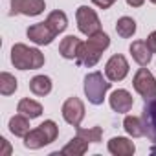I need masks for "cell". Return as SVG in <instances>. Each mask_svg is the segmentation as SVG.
Returning a JSON list of instances; mask_svg holds the SVG:
<instances>
[{"label":"cell","mask_w":156,"mask_h":156,"mask_svg":"<svg viewBox=\"0 0 156 156\" xmlns=\"http://www.w3.org/2000/svg\"><path fill=\"white\" fill-rule=\"evenodd\" d=\"M26 35H28V39H30L33 44H37V46H48V44H51L53 39L57 37V33L46 24V20L30 26L28 31H26Z\"/></svg>","instance_id":"obj_10"},{"label":"cell","mask_w":156,"mask_h":156,"mask_svg":"<svg viewBox=\"0 0 156 156\" xmlns=\"http://www.w3.org/2000/svg\"><path fill=\"white\" fill-rule=\"evenodd\" d=\"M17 112L22 114V116H26V118H30V119H35V118H39V116L42 114V105L37 103L35 99L24 98V99L19 101V105H17Z\"/></svg>","instance_id":"obj_16"},{"label":"cell","mask_w":156,"mask_h":156,"mask_svg":"<svg viewBox=\"0 0 156 156\" xmlns=\"http://www.w3.org/2000/svg\"><path fill=\"white\" fill-rule=\"evenodd\" d=\"M129 73V62L123 55L116 53L112 55L107 64H105V75H107V79L112 81V83H118V81H123L125 77Z\"/></svg>","instance_id":"obj_9"},{"label":"cell","mask_w":156,"mask_h":156,"mask_svg":"<svg viewBox=\"0 0 156 156\" xmlns=\"http://www.w3.org/2000/svg\"><path fill=\"white\" fill-rule=\"evenodd\" d=\"M129 50H130L132 59H134L140 66H149V62H151V59H152V51L149 50V46H147L145 41H134Z\"/></svg>","instance_id":"obj_14"},{"label":"cell","mask_w":156,"mask_h":156,"mask_svg":"<svg viewBox=\"0 0 156 156\" xmlns=\"http://www.w3.org/2000/svg\"><path fill=\"white\" fill-rule=\"evenodd\" d=\"M30 90H31V94L44 98L51 92V79L48 75H35L30 81Z\"/></svg>","instance_id":"obj_18"},{"label":"cell","mask_w":156,"mask_h":156,"mask_svg":"<svg viewBox=\"0 0 156 156\" xmlns=\"http://www.w3.org/2000/svg\"><path fill=\"white\" fill-rule=\"evenodd\" d=\"M0 143L4 145V152H2V154H9V152H11V149H9V145H8V140H6V138H0Z\"/></svg>","instance_id":"obj_28"},{"label":"cell","mask_w":156,"mask_h":156,"mask_svg":"<svg viewBox=\"0 0 156 156\" xmlns=\"http://www.w3.org/2000/svg\"><path fill=\"white\" fill-rule=\"evenodd\" d=\"M108 103H110V108L118 114H125L132 108L134 105V99H132V94L129 90H123V88H118L110 94L108 98Z\"/></svg>","instance_id":"obj_12"},{"label":"cell","mask_w":156,"mask_h":156,"mask_svg":"<svg viewBox=\"0 0 156 156\" xmlns=\"http://www.w3.org/2000/svg\"><path fill=\"white\" fill-rule=\"evenodd\" d=\"M116 31L121 39H130L136 33V20L130 17H121L116 22Z\"/></svg>","instance_id":"obj_23"},{"label":"cell","mask_w":156,"mask_h":156,"mask_svg":"<svg viewBox=\"0 0 156 156\" xmlns=\"http://www.w3.org/2000/svg\"><path fill=\"white\" fill-rule=\"evenodd\" d=\"M123 129L129 136L132 138H141L145 136V127H143V119L136 118V116H127L123 119Z\"/></svg>","instance_id":"obj_20"},{"label":"cell","mask_w":156,"mask_h":156,"mask_svg":"<svg viewBox=\"0 0 156 156\" xmlns=\"http://www.w3.org/2000/svg\"><path fill=\"white\" fill-rule=\"evenodd\" d=\"M147 46H149V50L152 51V53H156V31H152L149 37H147Z\"/></svg>","instance_id":"obj_26"},{"label":"cell","mask_w":156,"mask_h":156,"mask_svg":"<svg viewBox=\"0 0 156 156\" xmlns=\"http://www.w3.org/2000/svg\"><path fill=\"white\" fill-rule=\"evenodd\" d=\"M112 81L105 79L101 72H92L85 77V94L92 105H103Z\"/></svg>","instance_id":"obj_4"},{"label":"cell","mask_w":156,"mask_h":156,"mask_svg":"<svg viewBox=\"0 0 156 156\" xmlns=\"http://www.w3.org/2000/svg\"><path fill=\"white\" fill-rule=\"evenodd\" d=\"M46 9L44 0H11V15L37 17Z\"/></svg>","instance_id":"obj_11"},{"label":"cell","mask_w":156,"mask_h":156,"mask_svg":"<svg viewBox=\"0 0 156 156\" xmlns=\"http://www.w3.org/2000/svg\"><path fill=\"white\" fill-rule=\"evenodd\" d=\"M132 87H134V90H136L145 101L156 98V79H154V75L151 73V70L145 68V66H141V68L134 73Z\"/></svg>","instance_id":"obj_5"},{"label":"cell","mask_w":156,"mask_h":156,"mask_svg":"<svg viewBox=\"0 0 156 156\" xmlns=\"http://www.w3.org/2000/svg\"><path fill=\"white\" fill-rule=\"evenodd\" d=\"M141 119H143L145 134H147V138L152 141L151 152L156 154V98L145 101V107H143V110H141Z\"/></svg>","instance_id":"obj_8"},{"label":"cell","mask_w":156,"mask_h":156,"mask_svg":"<svg viewBox=\"0 0 156 156\" xmlns=\"http://www.w3.org/2000/svg\"><path fill=\"white\" fill-rule=\"evenodd\" d=\"M11 62L17 70H39L44 66V55L39 48H30L17 42L11 48Z\"/></svg>","instance_id":"obj_2"},{"label":"cell","mask_w":156,"mask_h":156,"mask_svg":"<svg viewBox=\"0 0 156 156\" xmlns=\"http://www.w3.org/2000/svg\"><path fill=\"white\" fill-rule=\"evenodd\" d=\"M88 151V141L83 140L81 136H75L72 138L62 149H61V154H70V156H83L85 152Z\"/></svg>","instance_id":"obj_19"},{"label":"cell","mask_w":156,"mask_h":156,"mask_svg":"<svg viewBox=\"0 0 156 156\" xmlns=\"http://www.w3.org/2000/svg\"><path fill=\"white\" fill-rule=\"evenodd\" d=\"M114 2H116V0H92V4L98 6L99 9H108Z\"/></svg>","instance_id":"obj_25"},{"label":"cell","mask_w":156,"mask_h":156,"mask_svg":"<svg viewBox=\"0 0 156 156\" xmlns=\"http://www.w3.org/2000/svg\"><path fill=\"white\" fill-rule=\"evenodd\" d=\"M57 136H59V127H57V123H55L53 119H46V121H42L37 129H31V130L26 134V138H24V147H26V149H31V151L42 149L44 145L53 143V141L57 140Z\"/></svg>","instance_id":"obj_3"},{"label":"cell","mask_w":156,"mask_h":156,"mask_svg":"<svg viewBox=\"0 0 156 156\" xmlns=\"http://www.w3.org/2000/svg\"><path fill=\"white\" fill-rule=\"evenodd\" d=\"M143 2H145V0H127V4L132 6V8H141Z\"/></svg>","instance_id":"obj_27"},{"label":"cell","mask_w":156,"mask_h":156,"mask_svg":"<svg viewBox=\"0 0 156 156\" xmlns=\"http://www.w3.org/2000/svg\"><path fill=\"white\" fill-rule=\"evenodd\" d=\"M151 2H152V4H156V0H151Z\"/></svg>","instance_id":"obj_29"},{"label":"cell","mask_w":156,"mask_h":156,"mask_svg":"<svg viewBox=\"0 0 156 156\" xmlns=\"http://www.w3.org/2000/svg\"><path fill=\"white\" fill-rule=\"evenodd\" d=\"M75 20H77V28H79V31L87 37L101 31V22H99V17L98 13L88 8V6H79L75 11Z\"/></svg>","instance_id":"obj_6"},{"label":"cell","mask_w":156,"mask_h":156,"mask_svg":"<svg viewBox=\"0 0 156 156\" xmlns=\"http://www.w3.org/2000/svg\"><path fill=\"white\" fill-rule=\"evenodd\" d=\"M19 88V81L15 79V75H11L9 72H2L0 73V94L2 96H11L15 94Z\"/></svg>","instance_id":"obj_22"},{"label":"cell","mask_w":156,"mask_h":156,"mask_svg":"<svg viewBox=\"0 0 156 156\" xmlns=\"http://www.w3.org/2000/svg\"><path fill=\"white\" fill-rule=\"evenodd\" d=\"M61 114L64 118V121L72 127H79L81 121L85 119V105L79 98H68L64 103H62V108H61Z\"/></svg>","instance_id":"obj_7"},{"label":"cell","mask_w":156,"mask_h":156,"mask_svg":"<svg viewBox=\"0 0 156 156\" xmlns=\"http://www.w3.org/2000/svg\"><path fill=\"white\" fill-rule=\"evenodd\" d=\"M81 42H83V41L77 39L75 35H68V37H64V39L61 41V44H59V53H61L64 59L73 61V59H77V53H79Z\"/></svg>","instance_id":"obj_15"},{"label":"cell","mask_w":156,"mask_h":156,"mask_svg":"<svg viewBox=\"0 0 156 156\" xmlns=\"http://www.w3.org/2000/svg\"><path fill=\"white\" fill-rule=\"evenodd\" d=\"M46 24L59 35V33H62L66 28H68V17H66V13L64 11H51L50 15H48V19H46Z\"/></svg>","instance_id":"obj_21"},{"label":"cell","mask_w":156,"mask_h":156,"mask_svg":"<svg viewBox=\"0 0 156 156\" xmlns=\"http://www.w3.org/2000/svg\"><path fill=\"white\" fill-rule=\"evenodd\" d=\"M107 147H108V152L114 154V156H132L136 152L134 141H130L129 138H123V136L112 138Z\"/></svg>","instance_id":"obj_13"},{"label":"cell","mask_w":156,"mask_h":156,"mask_svg":"<svg viewBox=\"0 0 156 156\" xmlns=\"http://www.w3.org/2000/svg\"><path fill=\"white\" fill-rule=\"evenodd\" d=\"M9 132L13 134V136H17V138H26V134L31 130L30 129V118H26V116H22V114H17V116H13L11 119H9Z\"/></svg>","instance_id":"obj_17"},{"label":"cell","mask_w":156,"mask_h":156,"mask_svg":"<svg viewBox=\"0 0 156 156\" xmlns=\"http://www.w3.org/2000/svg\"><path fill=\"white\" fill-rule=\"evenodd\" d=\"M110 46V37L105 33V31H98L94 35L88 37L87 42H81L79 46V53H77V59L75 62L79 66H87V68H92L99 62L101 59V53Z\"/></svg>","instance_id":"obj_1"},{"label":"cell","mask_w":156,"mask_h":156,"mask_svg":"<svg viewBox=\"0 0 156 156\" xmlns=\"http://www.w3.org/2000/svg\"><path fill=\"white\" fill-rule=\"evenodd\" d=\"M77 136H81L88 143H99L103 138V129L101 127H92V129H83L77 127Z\"/></svg>","instance_id":"obj_24"}]
</instances>
